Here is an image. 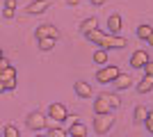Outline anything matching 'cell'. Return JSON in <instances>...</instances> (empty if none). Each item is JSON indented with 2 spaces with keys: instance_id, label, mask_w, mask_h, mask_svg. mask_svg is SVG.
Masks as SVG:
<instances>
[{
  "instance_id": "8992f818",
  "label": "cell",
  "mask_w": 153,
  "mask_h": 137,
  "mask_svg": "<svg viewBox=\"0 0 153 137\" xmlns=\"http://www.w3.org/2000/svg\"><path fill=\"white\" fill-rule=\"evenodd\" d=\"M34 37H37V41L39 39H55L57 41L59 39V30L53 23H41V25L34 30Z\"/></svg>"
},
{
  "instance_id": "484cf974",
  "label": "cell",
  "mask_w": 153,
  "mask_h": 137,
  "mask_svg": "<svg viewBox=\"0 0 153 137\" xmlns=\"http://www.w3.org/2000/svg\"><path fill=\"white\" fill-rule=\"evenodd\" d=\"M142 71H144V76H149V78H153V59H149L146 64H144V69H142Z\"/></svg>"
},
{
  "instance_id": "7402d4cb",
  "label": "cell",
  "mask_w": 153,
  "mask_h": 137,
  "mask_svg": "<svg viewBox=\"0 0 153 137\" xmlns=\"http://www.w3.org/2000/svg\"><path fill=\"white\" fill-rule=\"evenodd\" d=\"M55 44H57L55 39H39V41H37V46H39V48H41L44 53L53 50V48H55Z\"/></svg>"
},
{
  "instance_id": "7c38bea8",
  "label": "cell",
  "mask_w": 153,
  "mask_h": 137,
  "mask_svg": "<svg viewBox=\"0 0 153 137\" xmlns=\"http://www.w3.org/2000/svg\"><path fill=\"white\" fill-rule=\"evenodd\" d=\"M121 25H123V21H121L119 14H110V16H108V30H110V34H119Z\"/></svg>"
},
{
  "instance_id": "1f68e13d",
  "label": "cell",
  "mask_w": 153,
  "mask_h": 137,
  "mask_svg": "<svg viewBox=\"0 0 153 137\" xmlns=\"http://www.w3.org/2000/svg\"><path fill=\"white\" fill-rule=\"evenodd\" d=\"M146 41H149V46H151V48H153V34H151V37H149Z\"/></svg>"
},
{
  "instance_id": "4316f807",
  "label": "cell",
  "mask_w": 153,
  "mask_h": 137,
  "mask_svg": "<svg viewBox=\"0 0 153 137\" xmlns=\"http://www.w3.org/2000/svg\"><path fill=\"white\" fill-rule=\"evenodd\" d=\"M14 14H16V12H14V9H2V19L12 21V19H14Z\"/></svg>"
},
{
  "instance_id": "8fae6325",
  "label": "cell",
  "mask_w": 153,
  "mask_h": 137,
  "mask_svg": "<svg viewBox=\"0 0 153 137\" xmlns=\"http://www.w3.org/2000/svg\"><path fill=\"white\" fill-rule=\"evenodd\" d=\"M73 89H76V94H78L80 98H91V96H94V91H91V85H87L85 80H76Z\"/></svg>"
},
{
  "instance_id": "d6a6232c",
  "label": "cell",
  "mask_w": 153,
  "mask_h": 137,
  "mask_svg": "<svg viewBox=\"0 0 153 137\" xmlns=\"http://www.w3.org/2000/svg\"><path fill=\"white\" fill-rule=\"evenodd\" d=\"M5 91H7V89H5V85H2V82H0V94H5Z\"/></svg>"
},
{
  "instance_id": "603a6c76",
  "label": "cell",
  "mask_w": 153,
  "mask_h": 137,
  "mask_svg": "<svg viewBox=\"0 0 153 137\" xmlns=\"http://www.w3.org/2000/svg\"><path fill=\"white\" fill-rule=\"evenodd\" d=\"M2 137H21V133L14 124H7L5 128H2Z\"/></svg>"
},
{
  "instance_id": "6da1fadb",
  "label": "cell",
  "mask_w": 153,
  "mask_h": 137,
  "mask_svg": "<svg viewBox=\"0 0 153 137\" xmlns=\"http://www.w3.org/2000/svg\"><path fill=\"white\" fill-rule=\"evenodd\" d=\"M112 126H114V114L110 112V114H96L94 117V130L98 135H108L112 130Z\"/></svg>"
},
{
  "instance_id": "ba28073f",
  "label": "cell",
  "mask_w": 153,
  "mask_h": 137,
  "mask_svg": "<svg viewBox=\"0 0 153 137\" xmlns=\"http://www.w3.org/2000/svg\"><path fill=\"white\" fill-rule=\"evenodd\" d=\"M110 112H112V107H110L105 94H98L94 98V114H110Z\"/></svg>"
},
{
  "instance_id": "ac0fdd59",
  "label": "cell",
  "mask_w": 153,
  "mask_h": 137,
  "mask_svg": "<svg viewBox=\"0 0 153 137\" xmlns=\"http://www.w3.org/2000/svg\"><path fill=\"white\" fill-rule=\"evenodd\" d=\"M96 27H98V21L91 16V19H85V21H82V25H80V32H82V34H89L91 30H96Z\"/></svg>"
},
{
  "instance_id": "836d02e7",
  "label": "cell",
  "mask_w": 153,
  "mask_h": 137,
  "mask_svg": "<svg viewBox=\"0 0 153 137\" xmlns=\"http://www.w3.org/2000/svg\"><path fill=\"white\" fill-rule=\"evenodd\" d=\"M34 137H46V135H34Z\"/></svg>"
},
{
  "instance_id": "ffe728a7",
  "label": "cell",
  "mask_w": 153,
  "mask_h": 137,
  "mask_svg": "<svg viewBox=\"0 0 153 137\" xmlns=\"http://www.w3.org/2000/svg\"><path fill=\"white\" fill-rule=\"evenodd\" d=\"M133 114H135V121H137V124H144V119H146L149 110H146V107H144V105H137Z\"/></svg>"
},
{
  "instance_id": "4dcf8cb0",
  "label": "cell",
  "mask_w": 153,
  "mask_h": 137,
  "mask_svg": "<svg viewBox=\"0 0 153 137\" xmlns=\"http://www.w3.org/2000/svg\"><path fill=\"white\" fill-rule=\"evenodd\" d=\"M66 5H71V7H73V5H78V0H66Z\"/></svg>"
},
{
  "instance_id": "cb8c5ba5",
  "label": "cell",
  "mask_w": 153,
  "mask_h": 137,
  "mask_svg": "<svg viewBox=\"0 0 153 137\" xmlns=\"http://www.w3.org/2000/svg\"><path fill=\"white\" fill-rule=\"evenodd\" d=\"M46 137H69V133H66L64 128H59V126L55 124L53 128H48V135H46Z\"/></svg>"
},
{
  "instance_id": "d6986e66",
  "label": "cell",
  "mask_w": 153,
  "mask_h": 137,
  "mask_svg": "<svg viewBox=\"0 0 153 137\" xmlns=\"http://www.w3.org/2000/svg\"><path fill=\"white\" fill-rule=\"evenodd\" d=\"M151 34H153V27L149 25V23H142V25L137 27V37H140V39H144V41H146L149 37H151Z\"/></svg>"
},
{
  "instance_id": "4fadbf2b",
  "label": "cell",
  "mask_w": 153,
  "mask_h": 137,
  "mask_svg": "<svg viewBox=\"0 0 153 137\" xmlns=\"http://www.w3.org/2000/svg\"><path fill=\"white\" fill-rule=\"evenodd\" d=\"M66 133H69V137H87V126L76 121V124H71V128Z\"/></svg>"
},
{
  "instance_id": "83f0119b",
  "label": "cell",
  "mask_w": 153,
  "mask_h": 137,
  "mask_svg": "<svg viewBox=\"0 0 153 137\" xmlns=\"http://www.w3.org/2000/svg\"><path fill=\"white\" fill-rule=\"evenodd\" d=\"M5 66H9V62L5 59V53H2V48H0V71H2Z\"/></svg>"
},
{
  "instance_id": "44dd1931",
  "label": "cell",
  "mask_w": 153,
  "mask_h": 137,
  "mask_svg": "<svg viewBox=\"0 0 153 137\" xmlns=\"http://www.w3.org/2000/svg\"><path fill=\"white\" fill-rule=\"evenodd\" d=\"M103 94H105V98H108V103H110V107H112V110H117V107L121 105V98L117 96L114 91H112V94H110V91H103Z\"/></svg>"
},
{
  "instance_id": "7a4b0ae2",
  "label": "cell",
  "mask_w": 153,
  "mask_h": 137,
  "mask_svg": "<svg viewBox=\"0 0 153 137\" xmlns=\"http://www.w3.org/2000/svg\"><path fill=\"white\" fill-rule=\"evenodd\" d=\"M16 78H19V71H16L12 64L5 66V69L0 71V82L5 85L7 91H14V89H16V85H19V80H16Z\"/></svg>"
},
{
  "instance_id": "277c9868",
  "label": "cell",
  "mask_w": 153,
  "mask_h": 137,
  "mask_svg": "<svg viewBox=\"0 0 153 137\" xmlns=\"http://www.w3.org/2000/svg\"><path fill=\"white\" fill-rule=\"evenodd\" d=\"M126 46H128V39H123V37H119V34H105L101 48L103 50H123Z\"/></svg>"
},
{
  "instance_id": "d4e9b609",
  "label": "cell",
  "mask_w": 153,
  "mask_h": 137,
  "mask_svg": "<svg viewBox=\"0 0 153 137\" xmlns=\"http://www.w3.org/2000/svg\"><path fill=\"white\" fill-rule=\"evenodd\" d=\"M144 126H146V133H151V135H153V112L151 110H149L146 119H144Z\"/></svg>"
},
{
  "instance_id": "30bf717a",
  "label": "cell",
  "mask_w": 153,
  "mask_h": 137,
  "mask_svg": "<svg viewBox=\"0 0 153 137\" xmlns=\"http://www.w3.org/2000/svg\"><path fill=\"white\" fill-rule=\"evenodd\" d=\"M48 7H51V2H48V0H34V2H30V5L25 7V12L32 14V16H37V14L48 12Z\"/></svg>"
},
{
  "instance_id": "9a60e30c",
  "label": "cell",
  "mask_w": 153,
  "mask_h": 137,
  "mask_svg": "<svg viewBox=\"0 0 153 137\" xmlns=\"http://www.w3.org/2000/svg\"><path fill=\"white\" fill-rule=\"evenodd\" d=\"M94 62L101 66V69H103V66H108V62H110V53H108V50H103V48H98V50L94 53Z\"/></svg>"
},
{
  "instance_id": "3957f363",
  "label": "cell",
  "mask_w": 153,
  "mask_h": 137,
  "mask_svg": "<svg viewBox=\"0 0 153 137\" xmlns=\"http://www.w3.org/2000/svg\"><path fill=\"white\" fill-rule=\"evenodd\" d=\"M119 66L114 64H108V66H103V69H98L96 71V80L101 82V85H108V82H114L117 78H119Z\"/></svg>"
},
{
  "instance_id": "52a82bcc",
  "label": "cell",
  "mask_w": 153,
  "mask_h": 137,
  "mask_svg": "<svg viewBox=\"0 0 153 137\" xmlns=\"http://www.w3.org/2000/svg\"><path fill=\"white\" fill-rule=\"evenodd\" d=\"M46 114H48V119H53L55 124H62V121H66V119H69V110H66L62 103H51Z\"/></svg>"
},
{
  "instance_id": "f1b7e54d",
  "label": "cell",
  "mask_w": 153,
  "mask_h": 137,
  "mask_svg": "<svg viewBox=\"0 0 153 137\" xmlns=\"http://www.w3.org/2000/svg\"><path fill=\"white\" fill-rule=\"evenodd\" d=\"M16 5H19L16 0H5V9H14L16 12Z\"/></svg>"
},
{
  "instance_id": "f546056e",
  "label": "cell",
  "mask_w": 153,
  "mask_h": 137,
  "mask_svg": "<svg viewBox=\"0 0 153 137\" xmlns=\"http://www.w3.org/2000/svg\"><path fill=\"white\" fill-rule=\"evenodd\" d=\"M89 2H91L94 7H103V5H105V0H89Z\"/></svg>"
},
{
  "instance_id": "e0dca14e",
  "label": "cell",
  "mask_w": 153,
  "mask_h": 137,
  "mask_svg": "<svg viewBox=\"0 0 153 137\" xmlns=\"http://www.w3.org/2000/svg\"><path fill=\"white\" fill-rule=\"evenodd\" d=\"M153 89V78H149V76H144V78L137 82V94H149V91Z\"/></svg>"
},
{
  "instance_id": "5bb4252c",
  "label": "cell",
  "mask_w": 153,
  "mask_h": 137,
  "mask_svg": "<svg viewBox=\"0 0 153 137\" xmlns=\"http://www.w3.org/2000/svg\"><path fill=\"white\" fill-rule=\"evenodd\" d=\"M130 85H133V76H128V73H119V78L114 80L117 89H128Z\"/></svg>"
},
{
  "instance_id": "5b68a950",
  "label": "cell",
  "mask_w": 153,
  "mask_h": 137,
  "mask_svg": "<svg viewBox=\"0 0 153 137\" xmlns=\"http://www.w3.org/2000/svg\"><path fill=\"white\" fill-rule=\"evenodd\" d=\"M27 128L34 133L44 130L46 126H48V114H44V112H32V114H27Z\"/></svg>"
},
{
  "instance_id": "2e32d148",
  "label": "cell",
  "mask_w": 153,
  "mask_h": 137,
  "mask_svg": "<svg viewBox=\"0 0 153 137\" xmlns=\"http://www.w3.org/2000/svg\"><path fill=\"white\" fill-rule=\"evenodd\" d=\"M85 37H87V41H91L94 46H98V48H101V44H103V37H105V32L96 27V30H91V32H89V34H85Z\"/></svg>"
},
{
  "instance_id": "9c48e42d",
  "label": "cell",
  "mask_w": 153,
  "mask_h": 137,
  "mask_svg": "<svg viewBox=\"0 0 153 137\" xmlns=\"http://www.w3.org/2000/svg\"><path fill=\"white\" fill-rule=\"evenodd\" d=\"M149 53L144 50V48H140V50H135L133 53V57H130V66H133V69H144V64H146L149 62Z\"/></svg>"
}]
</instances>
